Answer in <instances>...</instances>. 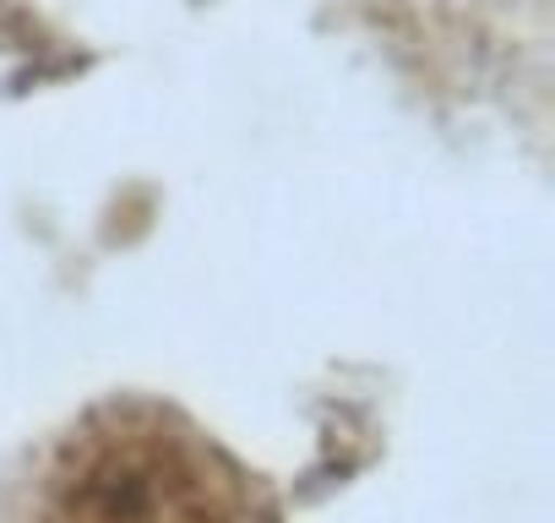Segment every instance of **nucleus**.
Here are the masks:
<instances>
[{"mask_svg":"<svg viewBox=\"0 0 555 523\" xmlns=\"http://www.w3.org/2000/svg\"><path fill=\"white\" fill-rule=\"evenodd\" d=\"M0 523H284L261 474L153 398H104L0 496Z\"/></svg>","mask_w":555,"mask_h":523,"instance_id":"nucleus-1","label":"nucleus"}]
</instances>
